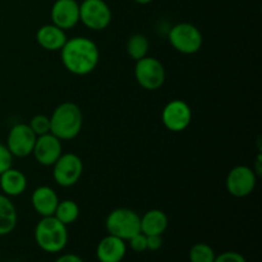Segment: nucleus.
<instances>
[{"instance_id":"obj_20","label":"nucleus","mask_w":262,"mask_h":262,"mask_svg":"<svg viewBox=\"0 0 262 262\" xmlns=\"http://www.w3.org/2000/svg\"><path fill=\"white\" fill-rule=\"evenodd\" d=\"M53 216H55L59 222L63 223L64 225L68 227V225L73 224V223L78 219L79 216L78 205H77L73 200H64V201H59Z\"/></svg>"},{"instance_id":"obj_17","label":"nucleus","mask_w":262,"mask_h":262,"mask_svg":"<svg viewBox=\"0 0 262 262\" xmlns=\"http://www.w3.org/2000/svg\"><path fill=\"white\" fill-rule=\"evenodd\" d=\"M0 189L8 197H17L27 189V177L20 170L9 168L0 174Z\"/></svg>"},{"instance_id":"obj_26","label":"nucleus","mask_w":262,"mask_h":262,"mask_svg":"<svg viewBox=\"0 0 262 262\" xmlns=\"http://www.w3.org/2000/svg\"><path fill=\"white\" fill-rule=\"evenodd\" d=\"M214 262H247L246 261L245 256H242L241 253L234 252V251H227V252H223L220 255H217L215 257Z\"/></svg>"},{"instance_id":"obj_21","label":"nucleus","mask_w":262,"mask_h":262,"mask_svg":"<svg viewBox=\"0 0 262 262\" xmlns=\"http://www.w3.org/2000/svg\"><path fill=\"white\" fill-rule=\"evenodd\" d=\"M148 49H150V42H148L147 37L142 33H136L128 38L127 53L136 61L147 56Z\"/></svg>"},{"instance_id":"obj_16","label":"nucleus","mask_w":262,"mask_h":262,"mask_svg":"<svg viewBox=\"0 0 262 262\" xmlns=\"http://www.w3.org/2000/svg\"><path fill=\"white\" fill-rule=\"evenodd\" d=\"M36 40L43 50L60 51L68 37L66 35V31L51 23V25H45L38 28L36 33Z\"/></svg>"},{"instance_id":"obj_25","label":"nucleus","mask_w":262,"mask_h":262,"mask_svg":"<svg viewBox=\"0 0 262 262\" xmlns=\"http://www.w3.org/2000/svg\"><path fill=\"white\" fill-rule=\"evenodd\" d=\"M13 164V155L8 147L3 143H0V174L4 173L9 168H12Z\"/></svg>"},{"instance_id":"obj_24","label":"nucleus","mask_w":262,"mask_h":262,"mask_svg":"<svg viewBox=\"0 0 262 262\" xmlns=\"http://www.w3.org/2000/svg\"><path fill=\"white\" fill-rule=\"evenodd\" d=\"M129 246L135 252H145L147 251V237H146L143 233H137L136 235H133L129 241Z\"/></svg>"},{"instance_id":"obj_1","label":"nucleus","mask_w":262,"mask_h":262,"mask_svg":"<svg viewBox=\"0 0 262 262\" xmlns=\"http://www.w3.org/2000/svg\"><path fill=\"white\" fill-rule=\"evenodd\" d=\"M64 68L76 76H86L95 71L100 60L99 48L89 37L77 36L67 40L60 50Z\"/></svg>"},{"instance_id":"obj_2","label":"nucleus","mask_w":262,"mask_h":262,"mask_svg":"<svg viewBox=\"0 0 262 262\" xmlns=\"http://www.w3.org/2000/svg\"><path fill=\"white\" fill-rule=\"evenodd\" d=\"M83 115L74 102H63L55 107L50 117V133L60 141H71L79 135Z\"/></svg>"},{"instance_id":"obj_6","label":"nucleus","mask_w":262,"mask_h":262,"mask_svg":"<svg viewBox=\"0 0 262 262\" xmlns=\"http://www.w3.org/2000/svg\"><path fill=\"white\" fill-rule=\"evenodd\" d=\"M135 77L137 83L147 91H156L165 82V68L160 60L152 56H145L136 61Z\"/></svg>"},{"instance_id":"obj_23","label":"nucleus","mask_w":262,"mask_h":262,"mask_svg":"<svg viewBox=\"0 0 262 262\" xmlns=\"http://www.w3.org/2000/svg\"><path fill=\"white\" fill-rule=\"evenodd\" d=\"M31 129L33 130L36 136H42L46 133H50V117H46V115L38 114L31 119L30 124Z\"/></svg>"},{"instance_id":"obj_19","label":"nucleus","mask_w":262,"mask_h":262,"mask_svg":"<svg viewBox=\"0 0 262 262\" xmlns=\"http://www.w3.org/2000/svg\"><path fill=\"white\" fill-rule=\"evenodd\" d=\"M18 212L14 204L5 194L0 193V235H8L15 229Z\"/></svg>"},{"instance_id":"obj_10","label":"nucleus","mask_w":262,"mask_h":262,"mask_svg":"<svg viewBox=\"0 0 262 262\" xmlns=\"http://www.w3.org/2000/svg\"><path fill=\"white\" fill-rule=\"evenodd\" d=\"M161 120L166 129L170 132H183L192 122L191 106L183 100H171L164 106Z\"/></svg>"},{"instance_id":"obj_18","label":"nucleus","mask_w":262,"mask_h":262,"mask_svg":"<svg viewBox=\"0 0 262 262\" xmlns=\"http://www.w3.org/2000/svg\"><path fill=\"white\" fill-rule=\"evenodd\" d=\"M168 216L158 209L150 210L141 216V233L145 235H163L168 228Z\"/></svg>"},{"instance_id":"obj_28","label":"nucleus","mask_w":262,"mask_h":262,"mask_svg":"<svg viewBox=\"0 0 262 262\" xmlns=\"http://www.w3.org/2000/svg\"><path fill=\"white\" fill-rule=\"evenodd\" d=\"M54 262H83V260L74 253H66V255L59 256Z\"/></svg>"},{"instance_id":"obj_13","label":"nucleus","mask_w":262,"mask_h":262,"mask_svg":"<svg viewBox=\"0 0 262 262\" xmlns=\"http://www.w3.org/2000/svg\"><path fill=\"white\" fill-rule=\"evenodd\" d=\"M51 20L64 31L76 27L79 22V4L77 0H56L51 8Z\"/></svg>"},{"instance_id":"obj_22","label":"nucleus","mask_w":262,"mask_h":262,"mask_svg":"<svg viewBox=\"0 0 262 262\" xmlns=\"http://www.w3.org/2000/svg\"><path fill=\"white\" fill-rule=\"evenodd\" d=\"M215 255L214 250L206 243H196L192 246L189 251V261L191 262H214Z\"/></svg>"},{"instance_id":"obj_9","label":"nucleus","mask_w":262,"mask_h":262,"mask_svg":"<svg viewBox=\"0 0 262 262\" xmlns=\"http://www.w3.org/2000/svg\"><path fill=\"white\" fill-rule=\"evenodd\" d=\"M37 136L33 133L31 127L25 123H19L10 128L7 137V147L13 158H27L32 155L33 147Z\"/></svg>"},{"instance_id":"obj_4","label":"nucleus","mask_w":262,"mask_h":262,"mask_svg":"<svg viewBox=\"0 0 262 262\" xmlns=\"http://www.w3.org/2000/svg\"><path fill=\"white\" fill-rule=\"evenodd\" d=\"M105 227L109 234L123 241H129L133 235L141 232V216L133 210L119 207L107 215Z\"/></svg>"},{"instance_id":"obj_12","label":"nucleus","mask_w":262,"mask_h":262,"mask_svg":"<svg viewBox=\"0 0 262 262\" xmlns=\"http://www.w3.org/2000/svg\"><path fill=\"white\" fill-rule=\"evenodd\" d=\"M61 154H63L61 141L54 135L46 133L36 138L32 155L35 156L38 164L43 166H53Z\"/></svg>"},{"instance_id":"obj_5","label":"nucleus","mask_w":262,"mask_h":262,"mask_svg":"<svg viewBox=\"0 0 262 262\" xmlns=\"http://www.w3.org/2000/svg\"><path fill=\"white\" fill-rule=\"evenodd\" d=\"M169 42L178 53L192 55L201 50L204 37L199 28L191 23H178L169 31Z\"/></svg>"},{"instance_id":"obj_3","label":"nucleus","mask_w":262,"mask_h":262,"mask_svg":"<svg viewBox=\"0 0 262 262\" xmlns=\"http://www.w3.org/2000/svg\"><path fill=\"white\" fill-rule=\"evenodd\" d=\"M67 225L55 216H45L35 227V241L38 247L48 253H59L68 245Z\"/></svg>"},{"instance_id":"obj_14","label":"nucleus","mask_w":262,"mask_h":262,"mask_svg":"<svg viewBox=\"0 0 262 262\" xmlns=\"http://www.w3.org/2000/svg\"><path fill=\"white\" fill-rule=\"evenodd\" d=\"M127 253L125 241L107 234L99 242L96 248V257L100 262H122Z\"/></svg>"},{"instance_id":"obj_11","label":"nucleus","mask_w":262,"mask_h":262,"mask_svg":"<svg viewBox=\"0 0 262 262\" xmlns=\"http://www.w3.org/2000/svg\"><path fill=\"white\" fill-rule=\"evenodd\" d=\"M257 176L250 166L238 165L228 173L227 191L237 199L247 197L255 191Z\"/></svg>"},{"instance_id":"obj_7","label":"nucleus","mask_w":262,"mask_h":262,"mask_svg":"<svg viewBox=\"0 0 262 262\" xmlns=\"http://www.w3.org/2000/svg\"><path fill=\"white\" fill-rule=\"evenodd\" d=\"M79 22L92 31H102L112 22V10L104 0H83L79 4Z\"/></svg>"},{"instance_id":"obj_8","label":"nucleus","mask_w":262,"mask_h":262,"mask_svg":"<svg viewBox=\"0 0 262 262\" xmlns=\"http://www.w3.org/2000/svg\"><path fill=\"white\" fill-rule=\"evenodd\" d=\"M83 173V163L76 154H61L60 158L53 165V178L60 187L74 186L81 179Z\"/></svg>"},{"instance_id":"obj_15","label":"nucleus","mask_w":262,"mask_h":262,"mask_svg":"<svg viewBox=\"0 0 262 262\" xmlns=\"http://www.w3.org/2000/svg\"><path fill=\"white\" fill-rule=\"evenodd\" d=\"M31 204L40 216H53L59 204L58 193L51 187L41 186L32 192Z\"/></svg>"},{"instance_id":"obj_27","label":"nucleus","mask_w":262,"mask_h":262,"mask_svg":"<svg viewBox=\"0 0 262 262\" xmlns=\"http://www.w3.org/2000/svg\"><path fill=\"white\" fill-rule=\"evenodd\" d=\"M147 237V250L158 251L163 246V238L161 235H146Z\"/></svg>"},{"instance_id":"obj_29","label":"nucleus","mask_w":262,"mask_h":262,"mask_svg":"<svg viewBox=\"0 0 262 262\" xmlns=\"http://www.w3.org/2000/svg\"><path fill=\"white\" fill-rule=\"evenodd\" d=\"M136 3H137V4H141V5H146V4H150L151 2H152V0H135Z\"/></svg>"}]
</instances>
